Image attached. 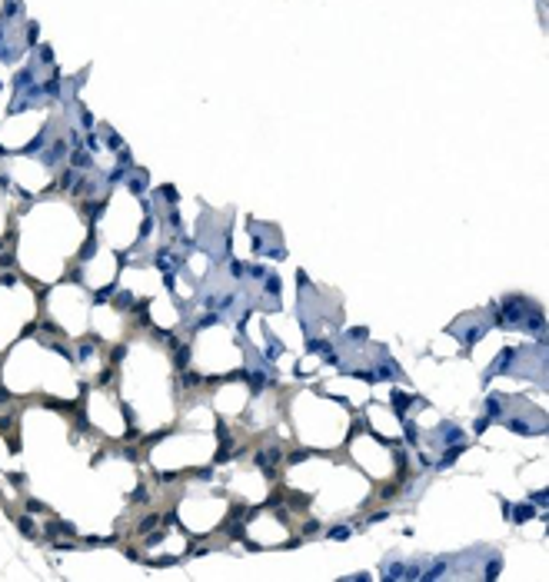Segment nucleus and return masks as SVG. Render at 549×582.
<instances>
[{"label":"nucleus","mask_w":549,"mask_h":582,"mask_svg":"<svg viewBox=\"0 0 549 582\" xmlns=\"http://www.w3.org/2000/svg\"><path fill=\"white\" fill-rule=\"evenodd\" d=\"M499 326L523 329V333H539L542 329V310L529 296H506L499 303Z\"/></svg>","instance_id":"1"},{"label":"nucleus","mask_w":549,"mask_h":582,"mask_svg":"<svg viewBox=\"0 0 549 582\" xmlns=\"http://www.w3.org/2000/svg\"><path fill=\"white\" fill-rule=\"evenodd\" d=\"M493 319H496V310L489 306V310H479V313H470V316H460L453 326H446V333H453L463 346H473L476 340H483V336L489 333Z\"/></svg>","instance_id":"2"},{"label":"nucleus","mask_w":549,"mask_h":582,"mask_svg":"<svg viewBox=\"0 0 549 582\" xmlns=\"http://www.w3.org/2000/svg\"><path fill=\"white\" fill-rule=\"evenodd\" d=\"M433 436H436L439 443H446V446H453V443H463V429H460V426H453V423H443L436 432H433Z\"/></svg>","instance_id":"3"},{"label":"nucleus","mask_w":549,"mask_h":582,"mask_svg":"<svg viewBox=\"0 0 549 582\" xmlns=\"http://www.w3.org/2000/svg\"><path fill=\"white\" fill-rule=\"evenodd\" d=\"M413 403H420V396H406V393H393V409H396V416H406V409L413 406Z\"/></svg>","instance_id":"4"},{"label":"nucleus","mask_w":549,"mask_h":582,"mask_svg":"<svg viewBox=\"0 0 549 582\" xmlns=\"http://www.w3.org/2000/svg\"><path fill=\"white\" fill-rule=\"evenodd\" d=\"M127 186H130V193H136V197H140V193H144V190H147V173H144V170H136V176H133V173H130V180H127Z\"/></svg>","instance_id":"5"},{"label":"nucleus","mask_w":549,"mask_h":582,"mask_svg":"<svg viewBox=\"0 0 549 582\" xmlns=\"http://www.w3.org/2000/svg\"><path fill=\"white\" fill-rule=\"evenodd\" d=\"M350 536H353V532H350V526H336L333 532H330V539H350Z\"/></svg>","instance_id":"6"},{"label":"nucleus","mask_w":549,"mask_h":582,"mask_svg":"<svg viewBox=\"0 0 549 582\" xmlns=\"http://www.w3.org/2000/svg\"><path fill=\"white\" fill-rule=\"evenodd\" d=\"M20 529H24V536H33V526H30V519H20Z\"/></svg>","instance_id":"7"}]
</instances>
